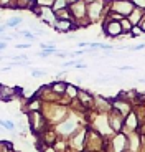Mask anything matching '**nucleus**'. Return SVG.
Instances as JSON below:
<instances>
[{
    "label": "nucleus",
    "instance_id": "f257e3e1",
    "mask_svg": "<svg viewBox=\"0 0 145 152\" xmlns=\"http://www.w3.org/2000/svg\"><path fill=\"white\" fill-rule=\"evenodd\" d=\"M114 8L119 13H122V15L125 17L132 12V2H130V0H117L114 4Z\"/></svg>",
    "mask_w": 145,
    "mask_h": 152
},
{
    "label": "nucleus",
    "instance_id": "f03ea898",
    "mask_svg": "<svg viewBox=\"0 0 145 152\" xmlns=\"http://www.w3.org/2000/svg\"><path fill=\"white\" fill-rule=\"evenodd\" d=\"M106 33L109 37H117V35L122 33V27H120V22H111L109 25H106Z\"/></svg>",
    "mask_w": 145,
    "mask_h": 152
},
{
    "label": "nucleus",
    "instance_id": "7ed1b4c3",
    "mask_svg": "<svg viewBox=\"0 0 145 152\" xmlns=\"http://www.w3.org/2000/svg\"><path fill=\"white\" fill-rule=\"evenodd\" d=\"M54 27H56V30L59 31H68L72 28V23L69 22V20H58L56 23H54Z\"/></svg>",
    "mask_w": 145,
    "mask_h": 152
},
{
    "label": "nucleus",
    "instance_id": "20e7f679",
    "mask_svg": "<svg viewBox=\"0 0 145 152\" xmlns=\"http://www.w3.org/2000/svg\"><path fill=\"white\" fill-rule=\"evenodd\" d=\"M76 127V122L74 121H66L65 124L59 126V132L61 134H71V131Z\"/></svg>",
    "mask_w": 145,
    "mask_h": 152
},
{
    "label": "nucleus",
    "instance_id": "39448f33",
    "mask_svg": "<svg viewBox=\"0 0 145 152\" xmlns=\"http://www.w3.org/2000/svg\"><path fill=\"white\" fill-rule=\"evenodd\" d=\"M18 23H22V18H20V17H15V18H10V20H8L5 27H7V28H13L15 25H18Z\"/></svg>",
    "mask_w": 145,
    "mask_h": 152
},
{
    "label": "nucleus",
    "instance_id": "423d86ee",
    "mask_svg": "<svg viewBox=\"0 0 145 152\" xmlns=\"http://www.w3.org/2000/svg\"><path fill=\"white\" fill-rule=\"evenodd\" d=\"M127 126H129V127H132V129L135 127V116H134V114H130L129 118H127Z\"/></svg>",
    "mask_w": 145,
    "mask_h": 152
},
{
    "label": "nucleus",
    "instance_id": "0eeeda50",
    "mask_svg": "<svg viewBox=\"0 0 145 152\" xmlns=\"http://www.w3.org/2000/svg\"><path fill=\"white\" fill-rule=\"evenodd\" d=\"M120 27H122V30H130V28H132V22H129V20H124V22L120 23Z\"/></svg>",
    "mask_w": 145,
    "mask_h": 152
},
{
    "label": "nucleus",
    "instance_id": "6e6552de",
    "mask_svg": "<svg viewBox=\"0 0 145 152\" xmlns=\"http://www.w3.org/2000/svg\"><path fill=\"white\" fill-rule=\"evenodd\" d=\"M65 88H66V84H65V83H58V84H53V89H54V91H63Z\"/></svg>",
    "mask_w": 145,
    "mask_h": 152
},
{
    "label": "nucleus",
    "instance_id": "1a4fd4ad",
    "mask_svg": "<svg viewBox=\"0 0 145 152\" xmlns=\"http://www.w3.org/2000/svg\"><path fill=\"white\" fill-rule=\"evenodd\" d=\"M68 88V93H69V96H76L78 93H76V88L74 86H66Z\"/></svg>",
    "mask_w": 145,
    "mask_h": 152
},
{
    "label": "nucleus",
    "instance_id": "9d476101",
    "mask_svg": "<svg viewBox=\"0 0 145 152\" xmlns=\"http://www.w3.org/2000/svg\"><path fill=\"white\" fill-rule=\"evenodd\" d=\"M31 75H33V76H43V75H46V71H40V69H33V71H31Z\"/></svg>",
    "mask_w": 145,
    "mask_h": 152
},
{
    "label": "nucleus",
    "instance_id": "9b49d317",
    "mask_svg": "<svg viewBox=\"0 0 145 152\" xmlns=\"http://www.w3.org/2000/svg\"><path fill=\"white\" fill-rule=\"evenodd\" d=\"M135 5H138V7H145V0H132Z\"/></svg>",
    "mask_w": 145,
    "mask_h": 152
},
{
    "label": "nucleus",
    "instance_id": "f8f14e48",
    "mask_svg": "<svg viewBox=\"0 0 145 152\" xmlns=\"http://www.w3.org/2000/svg\"><path fill=\"white\" fill-rule=\"evenodd\" d=\"M17 48H30V43H27V45H23V43L22 45H17Z\"/></svg>",
    "mask_w": 145,
    "mask_h": 152
},
{
    "label": "nucleus",
    "instance_id": "ddd939ff",
    "mask_svg": "<svg viewBox=\"0 0 145 152\" xmlns=\"http://www.w3.org/2000/svg\"><path fill=\"white\" fill-rule=\"evenodd\" d=\"M140 30L145 33V20H144V22H140Z\"/></svg>",
    "mask_w": 145,
    "mask_h": 152
},
{
    "label": "nucleus",
    "instance_id": "4468645a",
    "mask_svg": "<svg viewBox=\"0 0 145 152\" xmlns=\"http://www.w3.org/2000/svg\"><path fill=\"white\" fill-rule=\"evenodd\" d=\"M5 46H7V43H5V42H0V50H4Z\"/></svg>",
    "mask_w": 145,
    "mask_h": 152
},
{
    "label": "nucleus",
    "instance_id": "2eb2a0df",
    "mask_svg": "<svg viewBox=\"0 0 145 152\" xmlns=\"http://www.w3.org/2000/svg\"><path fill=\"white\" fill-rule=\"evenodd\" d=\"M68 2H71V4H72V2H78V0H68Z\"/></svg>",
    "mask_w": 145,
    "mask_h": 152
},
{
    "label": "nucleus",
    "instance_id": "dca6fc26",
    "mask_svg": "<svg viewBox=\"0 0 145 152\" xmlns=\"http://www.w3.org/2000/svg\"><path fill=\"white\" fill-rule=\"evenodd\" d=\"M140 81H142V83H145V78H144V80H140Z\"/></svg>",
    "mask_w": 145,
    "mask_h": 152
},
{
    "label": "nucleus",
    "instance_id": "f3484780",
    "mask_svg": "<svg viewBox=\"0 0 145 152\" xmlns=\"http://www.w3.org/2000/svg\"><path fill=\"white\" fill-rule=\"evenodd\" d=\"M89 2H94V0H89Z\"/></svg>",
    "mask_w": 145,
    "mask_h": 152
}]
</instances>
